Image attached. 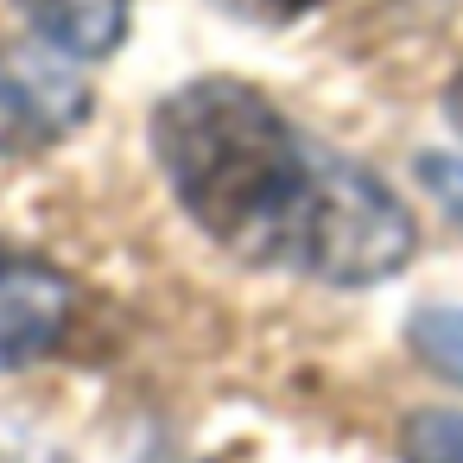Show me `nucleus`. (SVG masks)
<instances>
[{"label": "nucleus", "instance_id": "f03ea898", "mask_svg": "<svg viewBox=\"0 0 463 463\" xmlns=\"http://www.w3.org/2000/svg\"><path fill=\"white\" fill-rule=\"evenodd\" d=\"M90 121V83L39 45H0V146L39 153Z\"/></svg>", "mask_w": 463, "mask_h": 463}, {"label": "nucleus", "instance_id": "6e6552de", "mask_svg": "<svg viewBox=\"0 0 463 463\" xmlns=\"http://www.w3.org/2000/svg\"><path fill=\"white\" fill-rule=\"evenodd\" d=\"M229 14H241V20H260V26H286V20H298V14H311V7H324V0H222Z\"/></svg>", "mask_w": 463, "mask_h": 463}, {"label": "nucleus", "instance_id": "0eeeda50", "mask_svg": "<svg viewBox=\"0 0 463 463\" xmlns=\"http://www.w3.org/2000/svg\"><path fill=\"white\" fill-rule=\"evenodd\" d=\"M419 178L431 184V197L450 210V222L463 229V159H444V153H425L419 159Z\"/></svg>", "mask_w": 463, "mask_h": 463}, {"label": "nucleus", "instance_id": "9d476101", "mask_svg": "<svg viewBox=\"0 0 463 463\" xmlns=\"http://www.w3.org/2000/svg\"><path fill=\"white\" fill-rule=\"evenodd\" d=\"M146 463H184V457H178V450H165V444H153V450H146Z\"/></svg>", "mask_w": 463, "mask_h": 463}, {"label": "nucleus", "instance_id": "423d86ee", "mask_svg": "<svg viewBox=\"0 0 463 463\" xmlns=\"http://www.w3.org/2000/svg\"><path fill=\"white\" fill-rule=\"evenodd\" d=\"M412 343H419V355L431 368L463 381V311H419L412 317Z\"/></svg>", "mask_w": 463, "mask_h": 463}, {"label": "nucleus", "instance_id": "7ed1b4c3", "mask_svg": "<svg viewBox=\"0 0 463 463\" xmlns=\"http://www.w3.org/2000/svg\"><path fill=\"white\" fill-rule=\"evenodd\" d=\"M77 317V292L58 267L20 254L0 241V368H20V362H39L64 343Z\"/></svg>", "mask_w": 463, "mask_h": 463}, {"label": "nucleus", "instance_id": "39448f33", "mask_svg": "<svg viewBox=\"0 0 463 463\" xmlns=\"http://www.w3.org/2000/svg\"><path fill=\"white\" fill-rule=\"evenodd\" d=\"M400 450L406 463H463V412H444V406L412 412L400 431Z\"/></svg>", "mask_w": 463, "mask_h": 463}, {"label": "nucleus", "instance_id": "f257e3e1", "mask_svg": "<svg viewBox=\"0 0 463 463\" xmlns=\"http://www.w3.org/2000/svg\"><path fill=\"white\" fill-rule=\"evenodd\" d=\"M153 146L203 235L248 260L292 267L324 286H374L412 260L406 203L235 77H203L165 96Z\"/></svg>", "mask_w": 463, "mask_h": 463}, {"label": "nucleus", "instance_id": "1a4fd4ad", "mask_svg": "<svg viewBox=\"0 0 463 463\" xmlns=\"http://www.w3.org/2000/svg\"><path fill=\"white\" fill-rule=\"evenodd\" d=\"M450 128H457V134H463V77H457V83H450Z\"/></svg>", "mask_w": 463, "mask_h": 463}, {"label": "nucleus", "instance_id": "20e7f679", "mask_svg": "<svg viewBox=\"0 0 463 463\" xmlns=\"http://www.w3.org/2000/svg\"><path fill=\"white\" fill-rule=\"evenodd\" d=\"M20 7L58 52H77V58H102L128 33V0H20Z\"/></svg>", "mask_w": 463, "mask_h": 463}]
</instances>
